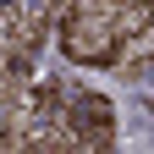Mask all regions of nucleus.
Instances as JSON below:
<instances>
[{
	"instance_id": "f257e3e1",
	"label": "nucleus",
	"mask_w": 154,
	"mask_h": 154,
	"mask_svg": "<svg viewBox=\"0 0 154 154\" xmlns=\"http://www.w3.org/2000/svg\"><path fill=\"white\" fill-rule=\"evenodd\" d=\"M116 0H77V6L61 17V50L77 66H116L121 61V33H116L110 17Z\"/></svg>"
}]
</instances>
